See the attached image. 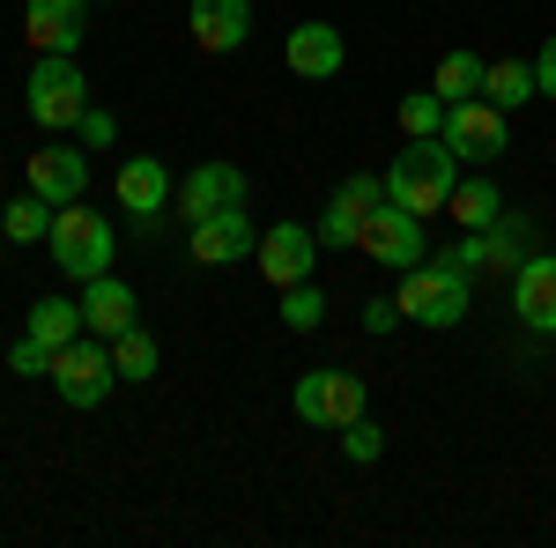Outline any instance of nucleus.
Here are the masks:
<instances>
[{
	"label": "nucleus",
	"mask_w": 556,
	"mask_h": 548,
	"mask_svg": "<svg viewBox=\"0 0 556 548\" xmlns=\"http://www.w3.org/2000/svg\"><path fill=\"white\" fill-rule=\"evenodd\" d=\"M453 186H460V156L430 133V141H408L401 156H393V170H386V201H401L408 215H438L445 201H453Z\"/></svg>",
	"instance_id": "nucleus-1"
},
{
	"label": "nucleus",
	"mask_w": 556,
	"mask_h": 548,
	"mask_svg": "<svg viewBox=\"0 0 556 548\" xmlns=\"http://www.w3.org/2000/svg\"><path fill=\"white\" fill-rule=\"evenodd\" d=\"M401 319H416L430 334H445V327H460L468 319V275L453 267V259H416V267H401Z\"/></svg>",
	"instance_id": "nucleus-2"
},
{
	"label": "nucleus",
	"mask_w": 556,
	"mask_h": 548,
	"mask_svg": "<svg viewBox=\"0 0 556 548\" xmlns=\"http://www.w3.org/2000/svg\"><path fill=\"white\" fill-rule=\"evenodd\" d=\"M23 104L45 133H75L89 112V82H83V60L75 52H38L30 82H23Z\"/></svg>",
	"instance_id": "nucleus-3"
},
{
	"label": "nucleus",
	"mask_w": 556,
	"mask_h": 548,
	"mask_svg": "<svg viewBox=\"0 0 556 548\" xmlns=\"http://www.w3.org/2000/svg\"><path fill=\"white\" fill-rule=\"evenodd\" d=\"M45 245H52V267H60L67 282L112 275V253H119V245H112V222L97 208H83V201H67V208L52 215V238H45Z\"/></svg>",
	"instance_id": "nucleus-4"
},
{
	"label": "nucleus",
	"mask_w": 556,
	"mask_h": 548,
	"mask_svg": "<svg viewBox=\"0 0 556 548\" xmlns=\"http://www.w3.org/2000/svg\"><path fill=\"white\" fill-rule=\"evenodd\" d=\"M119 385V364H112V341L104 334H75L67 348H52V393L67 408H104Z\"/></svg>",
	"instance_id": "nucleus-5"
},
{
	"label": "nucleus",
	"mask_w": 556,
	"mask_h": 548,
	"mask_svg": "<svg viewBox=\"0 0 556 548\" xmlns=\"http://www.w3.org/2000/svg\"><path fill=\"white\" fill-rule=\"evenodd\" d=\"M290 408H298V422H312V430H349L356 416H371V393H364L356 371H304L298 393H290Z\"/></svg>",
	"instance_id": "nucleus-6"
},
{
	"label": "nucleus",
	"mask_w": 556,
	"mask_h": 548,
	"mask_svg": "<svg viewBox=\"0 0 556 548\" xmlns=\"http://www.w3.org/2000/svg\"><path fill=\"white\" fill-rule=\"evenodd\" d=\"M356 253L364 259H379V267H416V259H430L424 245V215H408L401 201H379V208L364 215V230H356Z\"/></svg>",
	"instance_id": "nucleus-7"
},
{
	"label": "nucleus",
	"mask_w": 556,
	"mask_h": 548,
	"mask_svg": "<svg viewBox=\"0 0 556 548\" xmlns=\"http://www.w3.org/2000/svg\"><path fill=\"white\" fill-rule=\"evenodd\" d=\"M438 141H445L460 164L482 170V164H497V156H505V141H513V133H505V112H497L490 97H468V104H445Z\"/></svg>",
	"instance_id": "nucleus-8"
},
{
	"label": "nucleus",
	"mask_w": 556,
	"mask_h": 548,
	"mask_svg": "<svg viewBox=\"0 0 556 548\" xmlns=\"http://www.w3.org/2000/svg\"><path fill=\"white\" fill-rule=\"evenodd\" d=\"M445 259H453L460 275H482V267H490V275H513L519 259H527V222H519V215H497L490 230H468Z\"/></svg>",
	"instance_id": "nucleus-9"
},
{
	"label": "nucleus",
	"mask_w": 556,
	"mask_h": 548,
	"mask_svg": "<svg viewBox=\"0 0 556 548\" xmlns=\"http://www.w3.org/2000/svg\"><path fill=\"white\" fill-rule=\"evenodd\" d=\"M260 275L275 282V290H290V282H312V267H319V230H304V222H275V230H260Z\"/></svg>",
	"instance_id": "nucleus-10"
},
{
	"label": "nucleus",
	"mask_w": 556,
	"mask_h": 548,
	"mask_svg": "<svg viewBox=\"0 0 556 548\" xmlns=\"http://www.w3.org/2000/svg\"><path fill=\"white\" fill-rule=\"evenodd\" d=\"M238 201H245V170L238 164H193L186 178H178V193H172V208L186 215V230H193L201 215L238 208Z\"/></svg>",
	"instance_id": "nucleus-11"
},
{
	"label": "nucleus",
	"mask_w": 556,
	"mask_h": 548,
	"mask_svg": "<svg viewBox=\"0 0 556 548\" xmlns=\"http://www.w3.org/2000/svg\"><path fill=\"white\" fill-rule=\"evenodd\" d=\"M513 319L527 334H556V253H527L513 267Z\"/></svg>",
	"instance_id": "nucleus-12"
},
{
	"label": "nucleus",
	"mask_w": 556,
	"mask_h": 548,
	"mask_svg": "<svg viewBox=\"0 0 556 548\" xmlns=\"http://www.w3.org/2000/svg\"><path fill=\"white\" fill-rule=\"evenodd\" d=\"M23 178H30V193H45L52 208H67V201H83V193H89V149L45 141L38 156L23 164Z\"/></svg>",
	"instance_id": "nucleus-13"
},
{
	"label": "nucleus",
	"mask_w": 556,
	"mask_h": 548,
	"mask_svg": "<svg viewBox=\"0 0 556 548\" xmlns=\"http://www.w3.org/2000/svg\"><path fill=\"white\" fill-rule=\"evenodd\" d=\"M253 253H260V230H253V215H245V201L193 222V259L201 267H238V259H253Z\"/></svg>",
	"instance_id": "nucleus-14"
},
{
	"label": "nucleus",
	"mask_w": 556,
	"mask_h": 548,
	"mask_svg": "<svg viewBox=\"0 0 556 548\" xmlns=\"http://www.w3.org/2000/svg\"><path fill=\"white\" fill-rule=\"evenodd\" d=\"M386 201V178H342L334 186V201H327V215H319V245H356V230H364V215Z\"/></svg>",
	"instance_id": "nucleus-15"
},
{
	"label": "nucleus",
	"mask_w": 556,
	"mask_h": 548,
	"mask_svg": "<svg viewBox=\"0 0 556 548\" xmlns=\"http://www.w3.org/2000/svg\"><path fill=\"white\" fill-rule=\"evenodd\" d=\"M186 30H193L201 52H238V44L253 38V0H193Z\"/></svg>",
	"instance_id": "nucleus-16"
},
{
	"label": "nucleus",
	"mask_w": 556,
	"mask_h": 548,
	"mask_svg": "<svg viewBox=\"0 0 556 548\" xmlns=\"http://www.w3.org/2000/svg\"><path fill=\"white\" fill-rule=\"evenodd\" d=\"M282 60H290V75H304V82H334L349 60V44L334 23H298L290 30V44H282Z\"/></svg>",
	"instance_id": "nucleus-17"
},
{
	"label": "nucleus",
	"mask_w": 556,
	"mask_h": 548,
	"mask_svg": "<svg viewBox=\"0 0 556 548\" xmlns=\"http://www.w3.org/2000/svg\"><path fill=\"white\" fill-rule=\"evenodd\" d=\"M89 0H23V38L38 52H83Z\"/></svg>",
	"instance_id": "nucleus-18"
},
{
	"label": "nucleus",
	"mask_w": 556,
	"mask_h": 548,
	"mask_svg": "<svg viewBox=\"0 0 556 548\" xmlns=\"http://www.w3.org/2000/svg\"><path fill=\"white\" fill-rule=\"evenodd\" d=\"M172 170L156 164V156H134V164H119V208L149 230V222H164V208H172Z\"/></svg>",
	"instance_id": "nucleus-19"
},
{
	"label": "nucleus",
	"mask_w": 556,
	"mask_h": 548,
	"mask_svg": "<svg viewBox=\"0 0 556 548\" xmlns=\"http://www.w3.org/2000/svg\"><path fill=\"white\" fill-rule=\"evenodd\" d=\"M83 327L89 334H127V327H141V304H134V290L119 282V275H97V282H83Z\"/></svg>",
	"instance_id": "nucleus-20"
},
{
	"label": "nucleus",
	"mask_w": 556,
	"mask_h": 548,
	"mask_svg": "<svg viewBox=\"0 0 556 548\" xmlns=\"http://www.w3.org/2000/svg\"><path fill=\"white\" fill-rule=\"evenodd\" d=\"M23 334H38L45 348H67L75 334H89L83 327V296H38L30 319H23Z\"/></svg>",
	"instance_id": "nucleus-21"
},
{
	"label": "nucleus",
	"mask_w": 556,
	"mask_h": 548,
	"mask_svg": "<svg viewBox=\"0 0 556 548\" xmlns=\"http://www.w3.org/2000/svg\"><path fill=\"white\" fill-rule=\"evenodd\" d=\"M482 97H490L497 112L534 104V97H542V82H534V60H490V67H482Z\"/></svg>",
	"instance_id": "nucleus-22"
},
{
	"label": "nucleus",
	"mask_w": 556,
	"mask_h": 548,
	"mask_svg": "<svg viewBox=\"0 0 556 548\" xmlns=\"http://www.w3.org/2000/svg\"><path fill=\"white\" fill-rule=\"evenodd\" d=\"M445 208H453V222H460V230H490V222L505 215V193H497V178H460Z\"/></svg>",
	"instance_id": "nucleus-23"
},
{
	"label": "nucleus",
	"mask_w": 556,
	"mask_h": 548,
	"mask_svg": "<svg viewBox=\"0 0 556 548\" xmlns=\"http://www.w3.org/2000/svg\"><path fill=\"white\" fill-rule=\"evenodd\" d=\"M52 201H45V193H15V201H8V208H0V238H15V245H45V238H52Z\"/></svg>",
	"instance_id": "nucleus-24"
},
{
	"label": "nucleus",
	"mask_w": 556,
	"mask_h": 548,
	"mask_svg": "<svg viewBox=\"0 0 556 548\" xmlns=\"http://www.w3.org/2000/svg\"><path fill=\"white\" fill-rule=\"evenodd\" d=\"M482 67H490L482 52H445L438 75H430V89H438L445 104H468V97H482Z\"/></svg>",
	"instance_id": "nucleus-25"
},
{
	"label": "nucleus",
	"mask_w": 556,
	"mask_h": 548,
	"mask_svg": "<svg viewBox=\"0 0 556 548\" xmlns=\"http://www.w3.org/2000/svg\"><path fill=\"white\" fill-rule=\"evenodd\" d=\"M438 127H445V97H438V89H408V97H401V133H408V141H430Z\"/></svg>",
	"instance_id": "nucleus-26"
},
{
	"label": "nucleus",
	"mask_w": 556,
	"mask_h": 548,
	"mask_svg": "<svg viewBox=\"0 0 556 548\" xmlns=\"http://www.w3.org/2000/svg\"><path fill=\"white\" fill-rule=\"evenodd\" d=\"M319 319H327V290H319V282H290V290H282V327H290V334H312Z\"/></svg>",
	"instance_id": "nucleus-27"
},
{
	"label": "nucleus",
	"mask_w": 556,
	"mask_h": 548,
	"mask_svg": "<svg viewBox=\"0 0 556 548\" xmlns=\"http://www.w3.org/2000/svg\"><path fill=\"white\" fill-rule=\"evenodd\" d=\"M112 364H119V379H156V341L141 334V327H127V334H112Z\"/></svg>",
	"instance_id": "nucleus-28"
},
{
	"label": "nucleus",
	"mask_w": 556,
	"mask_h": 548,
	"mask_svg": "<svg viewBox=\"0 0 556 548\" xmlns=\"http://www.w3.org/2000/svg\"><path fill=\"white\" fill-rule=\"evenodd\" d=\"M342 453H349V460H356V467H371V460H379V453H386V430H379V422H371V416H356V422H349V430H342Z\"/></svg>",
	"instance_id": "nucleus-29"
},
{
	"label": "nucleus",
	"mask_w": 556,
	"mask_h": 548,
	"mask_svg": "<svg viewBox=\"0 0 556 548\" xmlns=\"http://www.w3.org/2000/svg\"><path fill=\"white\" fill-rule=\"evenodd\" d=\"M8 371H15V379H52V348H45L38 334H23L8 348Z\"/></svg>",
	"instance_id": "nucleus-30"
},
{
	"label": "nucleus",
	"mask_w": 556,
	"mask_h": 548,
	"mask_svg": "<svg viewBox=\"0 0 556 548\" xmlns=\"http://www.w3.org/2000/svg\"><path fill=\"white\" fill-rule=\"evenodd\" d=\"M393 327H408V319H401V296H364V334L379 341V334H393Z\"/></svg>",
	"instance_id": "nucleus-31"
},
{
	"label": "nucleus",
	"mask_w": 556,
	"mask_h": 548,
	"mask_svg": "<svg viewBox=\"0 0 556 548\" xmlns=\"http://www.w3.org/2000/svg\"><path fill=\"white\" fill-rule=\"evenodd\" d=\"M75 133H83V149H112V141H119V119H112L104 104H89V112H83V127H75Z\"/></svg>",
	"instance_id": "nucleus-32"
},
{
	"label": "nucleus",
	"mask_w": 556,
	"mask_h": 548,
	"mask_svg": "<svg viewBox=\"0 0 556 548\" xmlns=\"http://www.w3.org/2000/svg\"><path fill=\"white\" fill-rule=\"evenodd\" d=\"M534 82H542V97H556V30L542 38V52H534Z\"/></svg>",
	"instance_id": "nucleus-33"
},
{
	"label": "nucleus",
	"mask_w": 556,
	"mask_h": 548,
	"mask_svg": "<svg viewBox=\"0 0 556 548\" xmlns=\"http://www.w3.org/2000/svg\"><path fill=\"white\" fill-rule=\"evenodd\" d=\"M89 8H112V0H89Z\"/></svg>",
	"instance_id": "nucleus-34"
}]
</instances>
